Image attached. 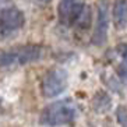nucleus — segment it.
<instances>
[{"mask_svg":"<svg viewBox=\"0 0 127 127\" xmlns=\"http://www.w3.org/2000/svg\"><path fill=\"white\" fill-rule=\"evenodd\" d=\"M113 23L117 30H126L127 27V1L126 0H115L113 4Z\"/></svg>","mask_w":127,"mask_h":127,"instance_id":"nucleus-7","label":"nucleus"},{"mask_svg":"<svg viewBox=\"0 0 127 127\" xmlns=\"http://www.w3.org/2000/svg\"><path fill=\"white\" fill-rule=\"evenodd\" d=\"M77 116V109L71 101H57L48 105L41 113V124L46 127H57L70 124Z\"/></svg>","mask_w":127,"mask_h":127,"instance_id":"nucleus-1","label":"nucleus"},{"mask_svg":"<svg viewBox=\"0 0 127 127\" xmlns=\"http://www.w3.org/2000/svg\"><path fill=\"white\" fill-rule=\"evenodd\" d=\"M109 30V0H99L98 1L96 23L92 34V43L96 46H102L108 39Z\"/></svg>","mask_w":127,"mask_h":127,"instance_id":"nucleus-6","label":"nucleus"},{"mask_svg":"<svg viewBox=\"0 0 127 127\" xmlns=\"http://www.w3.org/2000/svg\"><path fill=\"white\" fill-rule=\"evenodd\" d=\"M67 87V73L63 68L55 67L46 71V74L42 78V94L46 98L57 96L63 92Z\"/></svg>","mask_w":127,"mask_h":127,"instance_id":"nucleus-3","label":"nucleus"},{"mask_svg":"<svg viewBox=\"0 0 127 127\" xmlns=\"http://www.w3.org/2000/svg\"><path fill=\"white\" fill-rule=\"evenodd\" d=\"M41 56L42 46L39 45H24L11 49H4L0 50V68L32 63L41 59Z\"/></svg>","mask_w":127,"mask_h":127,"instance_id":"nucleus-2","label":"nucleus"},{"mask_svg":"<svg viewBox=\"0 0 127 127\" xmlns=\"http://www.w3.org/2000/svg\"><path fill=\"white\" fill-rule=\"evenodd\" d=\"M116 117H117V122L122 127H127V110L126 106H119L117 110H116Z\"/></svg>","mask_w":127,"mask_h":127,"instance_id":"nucleus-9","label":"nucleus"},{"mask_svg":"<svg viewBox=\"0 0 127 127\" xmlns=\"http://www.w3.org/2000/svg\"><path fill=\"white\" fill-rule=\"evenodd\" d=\"M25 24V15L17 7H4L0 10V39L10 36Z\"/></svg>","mask_w":127,"mask_h":127,"instance_id":"nucleus-4","label":"nucleus"},{"mask_svg":"<svg viewBox=\"0 0 127 127\" xmlns=\"http://www.w3.org/2000/svg\"><path fill=\"white\" fill-rule=\"evenodd\" d=\"M84 8L85 0H60L57 8L60 24L64 27H74Z\"/></svg>","mask_w":127,"mask_h":127,"instance_id":"nucleus-5","label":"nucleus"},{"mask_svg":"<svg viewBox=\"0 0 127 127\" xmlns=\"http://www.w3.org/2000/svg\"><path fill=\"white\" fill-rule=\"evenodd\" d=\"M110 103H112V99L105 92H98L92 99V108L96 112H106L110 108Z\"/></svg>","mask_w":127,"mask_h":127,"instance_id":"nucleus-8","label":"nucleus"}]
</instances>
